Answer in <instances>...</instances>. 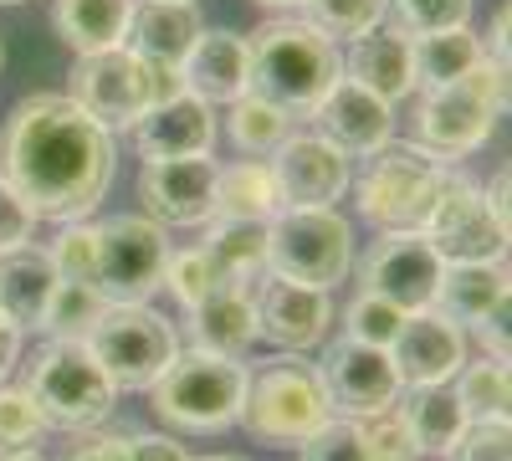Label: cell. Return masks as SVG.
<instances>
[{
  "label": "cell",
  "mask_w": 512,
  "mask_h": 461,
  "mask_svg": "<svg viewBox=\"0 0 512 461\" xmlns=\"http://www.w3.org/2000/svg\"><path fill=\"white\" fill-rule=\"evenodd\" d=\"M216 267L226 272V282L251 287L256 277L267 272V226H251V221H210L205 241H200Z\"/></svg>",
  "instance_id": "31"
},
{
  "label": "cell",
  "mask_w": 512,
  "mask_h": 461,
  "mask_svg": "<svg viewBox=\"0 0 512 461\" xmlns=\"http://www.w3.org/2000/svg\"><path fill=\"white\" fill-rule=\"evenodd\" d=\"M246 47H251L246 93L282 108L292 123L313 118L323 98L344 82V47L328 41L318 26H308L303 16H272L256 36H246Z\"/></svg>",
  "instance_id": "2"
},
{
  "label": "cell",
  "mask_w": 512,
  "mask_h": 461,
  "mask_svg": "<svg viewBox=\"0 0 512 461\" xmlns=\"http://www.w3.org/2000/svg\"><path fill=\"white\" fill-rule=\"evenodd\" d=\"M26 395L36 400V410L47 415V426L57 431H98L113 405H118V385L103 374V364L93 359L88 344H62V339H47L31 364H26Z\"/></svg>",
  "instance_id": "6"
},
{
  "label": "cell",
  "mask_w": 512,
  "mask_h": 461,
  "mask_svg": "<svg viewBox=\"0 0 512 461\" xmlns=\"http://www.w3.org/2000/svg\"><path fill=\"white\" fill-rule=\"evenodd\" d=\"M384 16H395L405 36H431L472 21V0H384Z\"/></svg>",
  "instance_id": "39"
},
{
  "label": "cell",
  "mask_w": 512,
  "mask_h": 461,
  "mask_svg": "<svg viewBox=\"0 0 512 461\" xmlns=\"http://www.w3.org/2000/svg\"><path fill=\"white\" fill-rule=\"evenodd\" d=\"M190 6H195V0H190Z\"/></svg>",
  "instance_id": "54"
},
{
  "label": "cell",
  "mask_w": 512,
  "mask_h": 461,
  "mask_svg": "<svg viewBox=\"0 0 512 461\" xmlns=\"http://www.w3.org/2000/svg\"><path fill=\"white\" fill-rule=\"evenodd\" d=\"M461 410H466V421H512V369L507 359H466L461 374L451 380Z\"/></svg>",
  "instance_id": "32"
},
{
  "label": "cell",
  "mask_w": 512,
  "mask_h": 461,
  "mask_svg": "<svg viewBox=\"0 0 512 461\" xmlns=\"http://www.w3.org/2000/svg\"><path fill=\"white\" fill-rule=\"evenodd\" d=\"M344 82L384 98V103H405L415 93V57H410V36L400 26H374L354 36L344 47Z\"/></svg>",
  "instance_id": "21"
},
{
  "label": "cell",
  "mask_w": 512,
  "mask_h": 461,
  "mask_svg": "<svg viewBox=\"0 0 512 461\" xmlns=\"http://www.w3.org/2000/svg\"><path fill=\"white\" fill-rule=\"evenodd\" d=\"M88 349L103 364V374L123 390H149L164 364L180 354V328L149 303H113L88 333Z\"/></svg>",
  "instance_id": "10"
},
{
  "label": "cell",
  "mask_w": 512,
  "mask_h": 461,
  "mask_svg": "<svg viewBox=\"0 0 512 461\" xmlns=\"http://www.w3.org/2000/svg\"><path fill=\"white\" fill-rule=\"evenodd\" d=\"M159 287H169V298H175L185 313L195 308V303H205L210 292H221V287H236V282H226V272L216 267V257L195 241V246H180V251H169V262H164V282Z\"/></svg>",
  "instance_id": "34"
},
{
  "label": "cell",
  "mask_w": 512,
  "mask_h": 461,
  "mask_svg": "<svg viewBox=\"0 0 512 461\" xmlns=\"http://www.w3.org/2000/svg\"><path fill=\"white\" fill-rule=\"evenodd\" d=\"M6 461H47L41 451H21V456H6Z\"/></svg>",
  "instance_id": "51"
},
{
  "label": "cell",
  "mask_w": 512,
  "mask_h": 461,
  "mask_svg": "<svg viewBox=\"0 0 512 461\" xmlns=\"http://www.w3.org/2000/svg\"><path fill=\"white\" fill-rule=\"evenodd\" d=\"M451 175V164H436L431 154H420L410 139H390L379 154L364 159V170L354 175L349 195L359 205V216L384 231V236H415L431 216V205Z\"/></svg>",
  "instance_id": "5"
},
{
  "label": "cell",
  "mask_w": 512,
  "mask_h": 461,
  "mask_svg": "<svg viewBox=\"0 0 512 461\" xmlns=\"http://www.w3.org/2000/svg\"><path fill=\"white\" fill-rule=\"evenodd\" d=\"M359 436H364L369 461H420V446H415V436L405 431L400 410H384V415H369V421H359Z\"/></svg>",
  "instance_id": "41"
},
{
  "label": "cell",
  "mask_w": 512,
  "mask_h": 461,
  "mask_svg": "<svg viewBox=\"0 0 512 461\" xmlns=\"http://www.w3.org/2000/svg\"><path fill=\"white\" fill-rule=\"evenodd\" d=\"M57 287H62V277L47 257V246L26 241L16 251H0V313H6L21 333H41Z\"/></svg>",
  "instance_id": "24"
},
{
  "label": "cell",
  "mask_w": 512,
  "mask_h": 461,
  "mask_svg": "<svg viewBox=\"0 0 512 461\" xmlns=\"http://www.w3.org/2000/svg\"><path fill=\"white\" fill-rule=\"evenodd\" d=\"M297 461H369L359 421H338V415H328V421L297 446Z\"/></svg>",
  "instance_id": "40"
},
{
  "label": "cell",
  "mask_w": 512,
  "mask_h": 461,
  "mask_svg": "<svg viewBox=\"0 0 512 461\" xmlns=\"http://www.w3.org/2000/svg\"><path fill=\"white\" fill-rule=\"evenodd\" d=\"M390 364L400 374L405 390H425V385H451L461 364H466V333L456 323H446L441 313H410L390 344Z\"/></svg>",
  "instance_id": "18"
},
{
  "label": "cell",
  "mask_w": 512,
  "mask_h": 461,
  "mask_svg": "<svg viewBox=\"0 0 512 461\" xmlns=\"http://www.w3.org/2000/svg\"><path fill=\"white\" fill-rule=\"evenodd\" d=\"M292 129H297V123H292L282 108L262 103L256 93H241V98L231 103V113H226V134H231V144L241 149V159H267V154H277Z\"/></svg>",
  "instance_id": "33"
},
{
  "label": "cell",
  "mask_w": 512,
  "mask_h": 461,
  "mask_svg": "<svg viewBox=\"0 0 512 461\" xmlns=\"http://www.w3.org/2000/svg\"><path fill=\"white\" fill-rule=\"evenodd\" d=\"M446 461H512V421H472Z\"/></svg>",
  "instance_id": "42"
},
{
  "label": "cell",
  "mask_w": 512,
  "mask_h": 461,
  "mask_svg": "<svg viewBox=\"0 0 512 461\" xmlns=\"http://www.w3.org/2000/svg\"><path fill=\"white\" fill-rule=\"evenodd\" d=\"M180 77H185V93H195L200 103L231 108L246 93V82H251L246 36H236V31H200L190 57L180 62Z\"/></svg>",
  "instance_id": "22"
},
{
  "label": "cell",
  "mask_w": 512,
  "mask_h": 461,
  "mask_svg": "<svg viewBox=\"0 0 512 461\" xmlns=\"http://www.w3.org/2000/svg\"><path fill=\"white\" fill-rule=\"evenodd\" d=\"M190 461H246V456H236V451H216V456H190Z\"/></svg>",
  "instance_id": "50"
},
{
  "label": "cell",
  "mask_w": 512,
  "mask_h": 461,
  "mask_svg": "<svg viewBox=\"0 0 512 461\" xmlns=\"http://www.w3.org/2000/svg\"><path fill=\"white\" fill-rule=\"evenodd\" d=\"M313 369H318L328 415H338V421H369V415L395 410V400L405 390L390 364V349H374L359 339H333Z\"/></svg>",
  "instance_id": "12"
},
{
  "label": "cell",
  "mask_w": 512,
  "mask_h": 461,
  "mask_svg": "<svg viewBox=\"0 0 512 461\" xmlns=\"http://www.w3.org/2000/svg\"><path fill=\"white\" fill-rule=\"evenodd\" d=\"M62 461H128V436H93L82 431Z\"/></svg>",
  "instance_id": "44"
},
{
  "label": "cell",
  "mask_w": 512,
  "mask_h": 461,
  "mask_svg": "<svg viewBox=\"0 0 512 461\" xmlns=\"http://www.w3.org/2000/svg\"><path fill=\"white\" fill-rule=\"evenodd\" d=\"M405 431L415 436L420 456H451V446L461 441V431L472 426L466 421V410L456 400L451 385H425V390H400L395 400Z\"/></svg>",
  "instance_id": "28"
},
{
  "label": "cell",
  "mask_w": 512,
  "mask_h": 461,
  "mask_svg": "<svg viewBox=\"0 0 512 461\" xmlns=\"http://www.w3.org/2000/svg\"><path fill=\"white\" fill-rule=\"evenodd\" d=\"M497 308H507V257L502 262H446L441 267L431 313H441L461 333H472Z\"/></svg>",
  "instance_id": "25"
},
{
  "label": "cell",
  "mask_w": 512,
  "mask_h": 461,
  "mask_svg": "<svg viewBox=\"0 0 512 461\" xmlns=\"http://www.w3.org/2000/svg\"><path fill=\"white\" fill-rule=\"evenodd\" d=\"M103 298L93 287H77V282H62L57 298L47 308V323H41V339H62V344H88L93 323L103 318Z\"/></svg>",
  "instance_id": "35"
},
{
  "label": "cell",
  "mask_w": 512,
  "mask_h": 461,
  "mask_svg": "<svg viewBox=\"0 0 512 461\" xmlns=\"http://www.w3.org/2000/svg\"><path fill=\"white\" fill-rule=\"evenodd\" d=\"M297 11L328 41H354V36L384 26V0H303Z\"/></svg>",
  "instance_id": "37"
},
{
  "label": "cell",
  "mask_w": 512,
  "mask_h": 461,
  "mask_svg": "<svg viewBox=\"0 0 512 461\" xmlns=\"http://www.w3.org/2000/svg\"><path fill=\"white\" fill-rule=\"evenodd\" d=\"M128 16H134V0H52V26L77 57L123 47Z\"/></svg>",
  "instance_id": "29"
},
{
  "label": "cell",
  "mask_w": 512,
  "mask_h": 461,
  "mask_svg": "<svg viewBox=\"0 0 512 461\" xmlns=\"http://www.w3.org/2000/svg\"><path fill=\"white\" fill-rule=\"evenodd\" d=\"M200 31L205 21H200V6H190V0H134L123 47L149 67H180Z\"/></svg>",
  "instance_id": "23"
},
{
  "label": "cell",
  "mask_w": 512,
  "mask_h": 461,
  "mask_svg": "<svg viewBox=\"0 0 512 461\" xmlns=\"http://www.w3.org/2000/svg\"><path fill=\"white\" fill-rule=\"evenodd\" d=\"M128 134H134L139 159H190V154H210V144H216V108L200 103L195 93H180V98H164V103L144 108Z\"/></svg>",
  "instance_id": "19"
},
{
  "label": "cell",
  "mask_w": 512,
  "mask_h": 461,
  "mask_svg": "<svg viewBox=\"0 0 512 461\" xmlns=\"http://www.w3.org/2000/svg\"><path fill=\"white\" fill-rule=\"evenodd\" d=\"M251 313H256V339L282 349V354H308L328 339L333 328V298L318 287H303V282H287V277H272L262 272L251 287Z\"/></svg>",
  "instance_id": "15"
},
{
  "label": "cell",
  "mask_w": 512,
  "mask_h": 461,
  "mask_svg": "<svg viewBox=\"0 0 512 461\" xmlns=\"http://www.w3.org/2000/svg\"><path fill=\"white\" fill-rule=\"evenodd\" d=\"M482 195H487V211H492L502 226H512V216H507V164H502V170L482 185Z\"/></svg>",
  "instance_id": "48"
},
{
  "label": "cell",
  "mask_w": 512,
  "mask_h": 461,
  "mask_svg": "<svg viewBox=\"0 0 512 461\" xmlns=\"http://www.w3.org/2000/svg\"><path fill=\"white\" fill-rule=\"evenodd\" d=\"M128 461H190L175 436H128Z\"/></svg>",
  "instance_id": "45"
},
{
  "label": "cell",
  "mask_w": 512,
  "mask_h": 461,
  "mask_svg": "<svg viewBox=\"0 0 512 461\" xmlns=\"http://www.w3.org/2000/svg\"><path fill=\"white\" fill-rule=\"evenodd\" d=\"M502 113H507V67L482 57L461 82H451V88L420 93L410 144L420 154H431L436 164L472 159L492 139Z\"/></svg>",
  "instance_id": "3"
},
{
  "label": "cell",
  "mask_w": 512,
  "mask_h": 461,
  "mask_svg": "<svg viewBox=\"0 0 512 461\" xmlns=\"http://www.w3.org/2000/svg\"><path fill=\"white\" fill-rule=\"evenodd\" d=\"M0 6H26V0H0Z\"/></svg>",
  "instance_id": "52"
},
{
  "label": "cell",
  "mask_w": 512,
  "mask_h": 461,
  "mask_svg": "<svg viewBox=\"0 0 512 461\" xmlns=\"http://www.w3.org/2000/svg\"><path fill=\"white\" fill-rule=\"evenodd\" d=\"M185 333H190V349L241 359V354L256 344L251 292H246V287H221V292H210L205 303H195V308L185 313Z\"/></svg>",
  "instance_id": "26"
},
{
  "label": "cell",
  "mask_w": 512,
  "mask_h": 461,
  "mask_svg": "<svg viewBox=\"0 0 512 461\" xmlns=\"http://www.w3.org/2000/svg\"><path fill=\"white\" fill-rule=\"evenodd\" d=\"M256 6H267V11H297L303 0H256Z\"/></svg>",
  "instance_id": "49"
},
{
  "label": "cell",
  "mask_w": 512,
  "mask_h": 461,
  "mask_svg": "<svg viewBox=\"0 0 512 461\" xmlns=\"http://www.w3.org/2000/svg\"><path fill=\"white\" fill-rule=\"evenodd\" d=\"M472 339L482 344V354H492V359H507V308L487 313V318L472 328Z\"/></svg>",
  "instance_id": "46"
},
{
  "label": "cell",
  "mask_w": 512,
  "mask_h": 461,
  "mask_svg": "<svg viewBox=\"0 0 512 461\" xmlns=\"http://www.w3.org/2000/svg\"><path fill=\"white\" fill-rule=\"evenodd\" d=\"M67 98L88 113L98 129H108V134L134 129V118L149 108L144 62L128 52V47L77 57V67H72V77H67Z\"/></svg>",
  "instance_id": "14"
},
{
  "label": "cell",
  "mask_w": 512,
  "mask_h": 461,
  "mask_svg": "<svg viewBox=\"0 0 512 461\" xmlns=\"http://www.w3.org/2000/svg\"><path fill=\"white\" fill-rule=\"evenodd\" d=\"M267 272L333 292L354 272V226L338 211H282L267 226Z\"/></svg>",
  "instance_id": "9"
},
{
  "label": "cell",
  "mask_w": 512,
  "mask_h": 461,
  "mask_svg": "<svg viewBox=\"0 0 512 461\" xmlns=\"http://www.w3.org/2000/svg\"><path fill=\"white\" fill-rule=\"evenodd\" d=\"M246 380H251L246 359L180 349L164 364L159 380L149 385V410L169 431H226L241 415Z\"/></svg>",
  "instance_id": "4"
},
{
  "label": "cell",
  "mask_w": 512,
  "mask_h": 461,
  "mask_svg": "<svg viewBox=\"0 0 512 461\" xmlns=\"http://www.w3.org/2000/svg\"><path fill=\"white\" fill-rule=\"evenodd\" d=\"M47 431H52L47 415L36 410L26 385H0V461L21 456V451H41Z\"/></svg>",
  "instance_id": "36"
},
{
  "label": "cell",
  "mask_w": 512,
  "mask_h": 461,
  "mask_svg": "<svg viewBox=\"0 0 512 461\" xmlns=\"http://www.w3.org/2000/svg\"><path fill=\"white\" fill-rule=\"evenodd\" d=\"M441 262H502L507 257V226L487 211V195L472 175H446L431 216L415 231Z\"/></svg>",
  "instance_id": "11"
},
{
  "label": "cell",
  "mask_w": 512,
  "mask_h": 461,
  "mask_svg": "<svg viewBox=\"0 0 512 461\" xmlns=\"http://www.w3.org/2000/svg\"><path fill=\"white\" fill-rule=\"evenodd\" d=\"M0 67H6V47H0Z\"/></svg>",
  "instance_id": "53"
},
{
  "label": "cell",
  "mask_w": 512,
  "mask_h": 461,
  "mask_svg": "<svg viewBox=\"0 0 512 461\" xmlns=\"http://www.w3.org/2000/svg\"><path fill=\"white\" fill-rule=\"evenodd\" d=\"M282 216V195L267 159H231L216 170V216L210 221H251L272 226Z\"/></svg>",
  "instance_id": "27"
},
{
  "label": "cell",
  "mask_w": 512,
  "mask_h": 461,
  "mask_svg": "<svg viewBox=\"0 0 512 461\" xmlns=\"http://www.w3.org/2000/svg\"><path fill=\"white\" fill-rule=\"evenodd\" d=\"M113 134L67 93H31L0 123V180L36 221H88L113 185Z\"/></svg>",
  "instance_id": "1"
},
{
  "label": "cell",
  "mask_w": 512,
  "mask_h": 461,
  "mask_svg": "<svg viewBox=\"0 0 512 461\" xmlns=\"http://www.w3.org/2000/svg\"><path fill=\"white\" fill-rule=\"evenodd\" d=\"M405 318H410V313H400L395 303L374 298V292H354L349 308H344V339H359V344H374V349H390Z\"/></svg>",
  "instance_id": "38"
},
{
  "label": "cell",
  "mask_w": 512,
  "mask_h": 461,
  "mask_svg": "<svg viewBox=\"0 0 512 461\" xmlns=\"http://www.w3.org/2000/svg\"><path fill=\"white\" fill-rule=\"evenodd\" d=\"M169 231L149 216H108L93 221V292L113 308V303H149L159 282H164V262H169Z\"/></svg>",
  "instance_id": "8"
},
{
  "label": "cell",
  "mask_w": 512,
  "mask_h": 461,
  "mask_svg": "<svg viewBox=\"0 0 512 461\" xmlns=\"http://www.w3.org/2000/svg\"><path fill=\"white\" fill-rule=\"evenodd\" d=\"M31 231H36V216L21 205V195L0 180V251H16V246H26L31 241Z\"/></svg>",
  "instance_id": "43"
},
{
  "label": "cell",
  "mask_w": 512,
  "mask_h": 461,
  "mask_svg": "<svg viewBox=\"0 0 512 461\" xmlns=\"http://www.w3.org/2000/svg\"><path fill=\"white\" fill-rule=\"evenodd\" d=\"M323 421H328V400H323V385H318V369L308 359L287 354V359H272L262 369H251L236 426L256 446L297 451Z\"/></svg>",
  "instance_id": "7"
},
{
  "label": "cell",
  "mask_w": 512,
  "mask_h": 461,
  "mask_svg": "<svg viewBox=\"0 0 512 461\" xmlns=\"http://www.w3.org/2000/svg\"><path fill=\"white\" fill-rule=\"evenodd\" d=\"M216 154L190 159H144L139 170V200L144 216L159 226H210L216 216Z\"/></svg>",
  "instance_id": "17"
},
{
  "label": "cell",
  "mask_w": 512,
  "mask_h": 461,
  "mask_svg": "<svg viewBox=\"0 0 512 461\" xmlns=\"http://www.w3.org/2000/svg\"><path fill=\"white\" fill-rule=\"evenodd\" d=\"M21 339H26V333H21L6 313H0V385H6V374H11L16 359H21Z\"/></svg>",
  "instance_id": "47"
},
{
  "label": "cell",
  "mask_w": 512,
  "mask_h": 461,
  "mask_svg": "<svg viewBox=\"0 0 512 461\" xmlns=\"http://www.w3.org/2000/svg\"><path fill=\"white\" fill-rule=\"evenodd\" d=\"M410 57H415V93H431V88H451L472 72L487 47L472 26H456V31H431V36H410Z\"/></svg>",
  "instance_id": "30"
},
{
  "label": "cell",
  "mask_w": 512,
  "mask_h": 461,
  "mask_svg": "<svg viewBox=\"0 0 512 461\" xmlns=\"http://www.w3.org/2000/svg\"><path fill=\"white\" fill-rule=\"evenodd\" d=\"M359 262V292L395 303L400 313H425L436 303V282H441V257L420 236H379Z\"/></svg>",
  "instance_id": "16"
},
{
  "label": "cell",
  "mask_w": 512,
  "mask_h": 461,
  "mask_svg": "<svg viewBox=\"0 0 512 461\" xmlns=\"http://www.w3.org/2000/svg\"><path fill=\"white\" fill-rule=\"evenodd\" d=\"M267 164L282 195V211H333L354 185V159L338 144H328L318 129H303V134L292 129L287 144Z\"/></svg>",
  "instance_id": "13"
},
{
  "label": "cell",
  "mask_w": 512,
  "mask_h": 461,
  "mask_svg": "<svg viewBox=\"0 0 512 461\" xmlns=\"http://www.w3.org/2000/svg\"><path fill=\"white\" fill-rule=\"evenodd\" d=\"M313 123H318V134L328 144H338L349 159H369L395 139V108L374 93H364V88H354V82H338L323 98V108L313 113Z\"/></svg>",
  "instance_id": "20"
}]
</instances>
